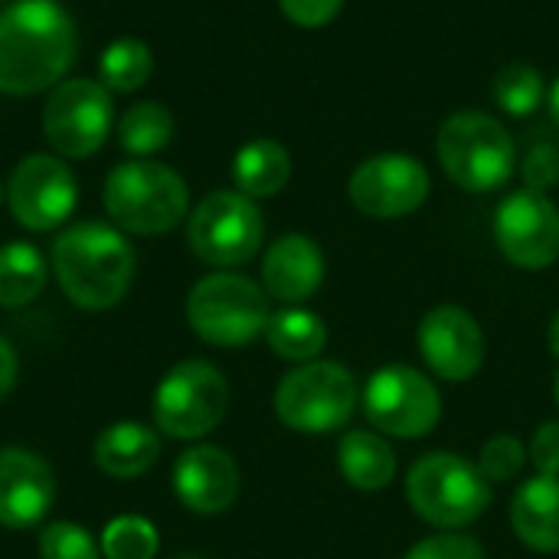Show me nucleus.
Wrapping results in <instances>:
<instances>
[{"mask_svg": "<svg viewBox=\"0 0 559 559\" xmlns=\"http://www.w3.org/2000/svg\"><path fill=\"white\" fill-rule=\"evenodd\" d=\"M75 56V23L59 0H13L0 10V92L36 95Z\"/></svg>", "mask_w": 559, "mask_h": 559, "instance_id": "f257e3e1", "label": "nucleus"}, {"mask_svg": "<svg viewBox=\"0 0 559 559\" xmlns=\"http://www.w3.org/2000/svg\"><path fill=\"white\" fill-rule=\"evenodd\" d=\"M52 272L66 298L85 311L115 308L134 278V249L108 223H75L52 242Z\"/></svg>", "mask_w": 559, "mask_h": 559, "instance_id": "f03ea898", "label": "nucleus"}, {"mask_svg": "<svg viewBox=\"0 0 559 559\" xmlns=\"http://www.w3.org/2000/svg\"><path fill=\"white\" fill-rule=\"evenodd\" d=\"M102 200L118 229L134 236H164L187 216L190 190L174 167L134 157L108 174Z\"/></svg>", "mask_w": 559, "mask_h": 559, "instance_id": "7ed1b4c3", "label": "nucleus"}, {"mask_svg": "<svg viewBox=\"0 0 559 559\" xmlns=\"http://www.w3.org/2000/svg\"><path fill=\"white\" fill-rule=\"evenodd\" d=\"M439 164L468 193H491L514 174V141L508 128L485 111H455L442 121Z\"/></svg>", "mask_w": 559, "mask_h": 559, "instance_id": "20e7f679", "label": "nucleus"}, {"mask_svg": "<svg viewBox=\"0 0 559 559\" xmlns=\"http://www.w3.org/2000/svg\"><path fill=\"white\" fill-rule=\"evenodd\" d=\"M413 511L442 531H459L478 521L491 504V481L462 455L432 452L423 455L406 478Z\"/></svg>", "mask_w": 559, "mask_h": 559, "instance_id": "39448f33", "label": "nucleus"}, {"mask_svg": "<svg viewBox=\"0 0 559 559\" xmlns=\"http://www.w3.org/2000/svg\"><path fill=\"white\" fill-rule=\"evenodd\" d=\"M269 295L246 275L216 272L193 285L187 298V321L200 341L216 347H239L259 337L269 324Z\"/></svg>", "mask_w": 559, "mask_h": 559, "instance_id": "423d86ee", "label": "nucleus"}, {"mask_svg": "<svg viewBox=\"0 0 559 559\" xmlns=\"http://www.w3.org/2000/svg\"><path fill=\"white\" fill-rule=\"evenodd\" d=\"M357 406V383L347 367L334 360H311L282 377L275 390L278 419L305 436L344 429Z\"/></svg>", "mask_w": 559, "mask_h": 559, "instance_id": "0eeeda50", "label": "nucleus"}, {"mask_svg": "<svg viewBox=\"0 0 559 559\" xmlns=\"http://www.w3.org/2000/svg\"><path fill=\"white\" fill-rule=\"evenodd\" d=\"M229 409L226 377L206 360H183L154 390V426L170 439H203Z\"/></svg>", "mask_w": 559, "mask_h": 559, "instance_id": "6e6552de", "label": "nucleus"}, {"mask_svg": "<svg viewBox=\"0 0 559 559\" xmlns=\"http://www.w3.org/2000/svg\"><path fill=\"white\" fill-rule=\"evenodd\" d=\"M190 249L216 269L249 262L265 236L259 206L239 190H216L200 200L187 226Z\"/></svg>", "mask_w": 559, "mask_h": 559, "instance_id": "1a4fd4ad", "label": "nucleus"}, {"mask_svg": "<svg viewBox=\"0 0 559 559\" xmlns=\"http://www.w3.org/2000/svg\"><path fill=\"white\" fill-rule=\"evenodd\" d=\"M111 92L92 79L59 82L43 105V134L62 157H92L111 131Z\"/></svg>", "mask_w": 559, "mask_h": 559, "instance_id": "9d476101", "label": "nucleus"}, {"mask_svg": "<svg viewBox=\"0 0 559 559\" xmlns=\"http://www.w3.org/2000/svg\"><path fill=\"white\" fill-rule=\"evenodd\" d=\"M367 419L396 439H423L442 416L439 390L429 377L413 367H383L367 380L364 390Z\"/></svg>", "mask_w": 559, "mask_h": 559, "instance_id": "9b49d317", "label": "nucleus"}, {"mask_svg": "<svg viewBox=\"0 0 559 559\" xmlns=\"http://www.w3.org/2000/svg\"><path fill=\"white\" fill-rule=\"evenodd\" d=\"M7 203L23 229L49 233L72 216L79 203V187L72 170L59 157L29 154L13 167L7 180Z\"/></svg>", "mask_w": 559, "mask_h": 559, "instance_id": "f8f14e48", "label": "nucleus"}, {"mask_svg": "<svg viewBox=\"0 0 559 559\" xmlns=\"http://www.w3.org/2000/svg\"><path fill=\"white\" fill-rule=\"evenodd\" d=\"M495 239L501 255L518 269H550L559 259V210L547 193L518 190L495 213Z\"/></svg>", "mask_w": 559, "mask_h": 559, "instance_id": "ddd939ff", "label": "nucleus"}, {"mask_svg": "<svg viewBox=\"0 0 559 559\" xmlns=\"http://www.w3.org/2000/svg\"><path fill=\"white\" fill-rule=\"evenodd\" d=\"M429 170L409 154H377L364 160L347 183L350 203L373 219L416 213L429 200Z\"/></svg>", "mask_w": 559, "mask_h": 559, "instance_id": "4468645a", "label": "nucleus"}, {"mask_svg": "<svg viewBox=\"0 0 559 559\" xmlns=\"http://www.w3.org/2000/svg\"><path fill=\"white\" fill-rule=\"evenodd\" d=\"M419 354L436 377L465 383L485 364L481 324L465 308L455 305L432 308L419 324Z\"/></svg>", "mask_w": 559, "mask_h": 559, "instance_id": "2eb2a0df", "label": "nucleus"}, {"mask_svg": "<svg viewBox=\"0 0 559 559\" xmlns=\"http://www.w3.org/2000/svg\"><path fill=\"white\" fill-rule=\"evenodd\" d=\"M174 495L193 514H223L239 495V468L219 445H193L174 462Z\"/></svg>", "mask_w": 559, "mask_h": 559, "instance_id": "dca6fc26", "label": "nucleus"}, {"mask_svg": "<svg viewBox=\"0 0 559 559\" xmlns=\"http://www.w3.org/2000/svg\"><path fill=\"white\" fill-rule=\"evenodd\" d=\"M56 485L49 465L26 449H0V527L26 531L52 504Z\"/></svg>", "mask_w": 559, "mask_h": 559, "instance_id": "f3484780", "label": "nucleus"}, {"mask_svg": "<svg viewBox=\"0 0 559 559\" xmlns=\"http://www.w3.org/2000/svg\"><path fill=\"white\" fill-rule=\"evenodd\" d=\"M265 292L285 305H298L311 298L324 282V252L311 236L288 233L275 239L262 259Z\"/></svg>", "mask_w": 559, "mask_h": 559, "instance_id": "a211bd4d", "label": "nucleus"}, {"mask_svg": "<svg viewBox=\"0 0 559 559\" xmlns=\"http://www.w3.org/2000/svg\"><path fill=\"white\" fill-rule=\"evenodd\" d=\"M511 527L537 554L559 550V478L537 475L511 501Z\"/></svg>", "mask_w": 559, "mask_h": 559, "instance_id": "6ab92c4d", "label": "nucleus"}, {"mask_svg": "<svg viewBox=\"0 0 559 559\" xmlns=\"http://www.w3.org/2000/svg\"><path fill=\"white\" fill-rule=\"evenodd\" d=\"M160 442L154 429H147L144 423H115L95 439V465L108 478H141L154 468Z\"/></svg>", "mask_w": 559, "mask_h": 559, "instance_id": "aec40b11", "label": "nucleus"}, {"mask_svg": "<svg viewBox=\"0 0 559 559\" xmlns=\"http://www.w3.org/2000/svg\"><path fill=\"white\" fill-rule=\"evenodd\" d=\"M288 177H292V154L285 151V144L272 138H255L242 144L239 154L233 157L236 190L246 193L249 200L275 197L278 190H285Z\"/></svg>", "mask_w": 559, "mask_h": 559, "instance_id": "412c9836", "label": "nucleus"}, {"mask_svg": "<svg viewBox=\"0 0 559 559\" xmlns=\"http://www.w3.org/2000/svg\"><path fill=\"white\" fill-rule=\"evenodd\" d=\"M341 475L360 491H380L396 475L393 449L373 432H347L337 445Z\"/></svg>", "mask_w": 559, "mask_h": 559, "instance_id": "4be33fe9", "label": "nucleus"}, {"mask_svg": "<svg viewBox=\"0 0 559 559\" xmlns=\"http://www.w3.org/2000/svg\"><path fill=\"white\" fill-rule=\"evenodd\" d=\"M265 337L278 357L295 360V364H311L328 344V324L314 311L285 308V311H275L269 318Z\"/></svg>", "mask_w": 559, "mask_h": 559, "instance_id": "5701e85b", "label": "nucleus"}, {"mask_svg": "<svg viewBox=\"0 0 559 559\" xmlns=\"http://www.w3.org/2000/svg\"><path fill=\"white\" fill-rule=\"evenodd\" d=\"M46 288V259L29 242L0 246V308H23Z\"/></svg>", "mask_w": 559, "mask_h": 559, "instance_id": "b1692460", "label": "nucleus"}, {"mask_svg": "<svg viewBox=\"0 0 559 559\" xmlns=\"http://www.w3.org/2000/svg\"><path fill=\"white\" fill-rule=\"evenodd\" d=\"M151 72H154V56L147 43L134 36H121L108 43L105 52L98 56V75L108 92H134L151 79Z\"/></svg>", "mask_w": 559, "mask_h": 559, "instance_id": "393cba45", "label": "nucleus"}, {"mask_svg": "<svg viewBox=\"0 0 559 559\" xmlns=\"http://www.w3.org/2000/svg\"><path fill=\"white\" fill-rule=\"evenodd\" d=\"M174 134V115L160 102H138L118 121V144L134 157L157 154Z\"/></svg>", "mask_w": 559, "mask_h": 559, "instance_id": "a878e982", "label": "nucleus"}, {"mask_svg": "<svg viewBox=\"0 0 559 559\" xmlns=\"http://www.w3.org/2000/svg\"><path fill=\"white\" fill-rule=\"evenodd\" d=\"M491 92H495L498 108L514 118H527L544 105V79L527 62H511V66L498 69Z\"/></svg>", "mask_w": 559, "mask_h": 559, "instance_id": "bb28decb", "label": "nucleus"}, {"mask_svg": "<svg viewBox=\"0 0 559 559\" xmlns=\"http://www.w3.org/2000/svg\"><path fill=\"white\" fill-rule=\"evenodd\" d=\"M98 547H102L105 559H154L160 540H157V527L147 518L121 514V518L108 521Z\"/></svg>", "mask_w": 559, "mask_h": 559, "instance_id": "cd10ccee", "label": "nucleus"}, {"mask_svg": "<svg viewBox=\"0 0 559 559\" xmlns=\"http://www.w3.org/2000/svg\"><path fill=\"white\" fill-rule=\"evenodd\" d=\"M39 559H102V547L82 524L56 521L39 534Z\"/></svg>", "mask_w": 559, "mask_h": 559, "instance_id": "c85d7f7f", "label": "nucleus"}, {"mask_svg": "<svg viewBox=\"0 0 559 559\" xmlns=\"http://www.w3.org/2000/svg\"><path fill=\"white\" fill-rule=\"evenodd\" d=\"M524 462H527V449L518 436H495L481 449L478 468L491 485H504V481H514L521 475Z\"/></svg>", "mask_w": 559, "mask_h": 559, "instance_id": "c756f323", "label": "nucleus"}, {"mask_svg": "<svg viewBox=\"0 0 559 559\" xmlns=\"http://www.w3.org/2000/svg\"><path fill=\"white\" fill-rule=\"evenodd\" d=\"M403 559H488L485 547L465 534H439L419 540Z\"/></svg>", "mask_w": 559, "mask_h": 559, "instance_id": "7c9ffc66", "label": "nucleus"}, {"mask_svg": "<svg viewBox=\"0 0 559 559\" xmlns=\"http://www.w3.org/2000/svg\"><path fill=\"white\" fill-rule=\"evenodd\" d=\"M524 180H527V190H537V193H547L559 183V147H554L550 141H540L527 151L524 157Z\"/></svg>", "mask_w": 559, "mask_h": 559, "instance_id": "2f4dec72", "label": "nucleus"}, {"mask_svg": "<svg viewBox=\"0 0 559 559\" xmlns=\"http://www.w3.org/2000/svg\"><path fill=\"white\" fill-rule=\"evenodd\" d=\"M278 7L295 26L318 29V26H328L341 13L344 0H278Z\"/></svg>", "mask_w": 559, "mask_h": 559, "instance_id": "473e14b6", "label": "nucleus"}, {"mask_svg": "<svg viewBox=\"0 0 559 559\" xmlns=\"http://www.w3.org/2000/svg\"><path fill=\"white\" fill-rule=\"evenodd\" d=\"M527 455H531L537 475L559 478V423H544L534 432V442H531Z\"/></svg>", "mask_w": 559, "mask_h": 559, "instance_id": "72a5a7b5", "label": "nucleus"}, {"mask_svg": "<svg viewBox=\"0 0 559 559\" xmlns=\"http://www.w3.org/2000/svg\"><path fill=\"white\" fill-rule=\"evenodd\" d=\"M16 370H20V360H16V350L7 337H0V400L13 390L16 383Z\"/></svg>", "mask_w": 559, "mask_h": 559, "instance_id": "f704fd0d", "label": "nucleus"}, {"mask_svg": "<svg viewBox=\"0 0 559 559\" xmlns=\"http://www.w3.org/2000/svg\"><path fill=\"white\" fill-rule=\"evenodd\" d=\"M547 102H550V115H554V121L559 124V79L550 85V95H547Z\"/></svg>", "mask_w": 559, "mask_h": 559, "instance_id": "c9c22d12", "label": "nucleus"}, {"mask_svg": "<svg viewBox=\"0 0 559 559\" xmlns=\"http://www.w3.org/2000/svg\"><path fill=\"white\" fill-rule=\"evenodd\" d=\"M550 350L559 357V311L557 318H554V324H550Z\"/></svg>", "mask_w": 559, "mask_h": 559, "instance_id": "e433bc0d", "label": "nucleus"}, {"mask_svg": "<svg viewBox=\"0 0 559 559\" xmlns=\"http://www.w3.org/2000/svg\"><path fill=\"white\" fill-rule=\"evenodd\" d=\"M554 400H557V406H559V373H557V383H554Z\"/></svg>", "mask_w": 559, "mask_h": 559, "instance_id": "4c0bfd02", "label": "nucleus"}, {"mask_svg": "<svg viewBox=\"0 0 559 559\" xmlns=\"http://www.w3.org/2000/svg\"><path fill=\"white\" fill-rule=\"evenodd\" d=\"M3 197H7V190H3V183H0V200H3Z\"/></svg>", "mask_w": 559, "mask_h": 559, "instance_id": "58836bf2", "label": "nucleus"}, {"mask_svg": "<svg viewBox=\"0 0 559 559\" xmlns=\"http://www.w3.org/2000/svg\"><path fill=\"white\" fill-rule=\"evenodd\" d=\"M0 3H3V0H0Z\"/></svg>", "mask_w": 559, "mask_h": 559, "instance_id": "ea45409f", "label": "nucleus"}]
</instances>
